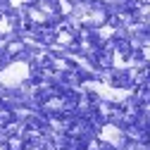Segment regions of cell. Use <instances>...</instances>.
Listing matches in <instances>:
<instances>
[{"instance_id": "1", "label": "cell", "mask_w": 150, "mask_h": 150, "mask_svg": "<svg viewBox=\"0 0 150 150\" xmlns=\"http://www.w3.org/2000/svg\"><path fill=\"white\" fill-rule=\"evenodd\" d=\"M26 79H29V64L24 60L22 62L14 60L5 69H0V83H3L5 88H19Z\"/></svg>"}]
</instances>
